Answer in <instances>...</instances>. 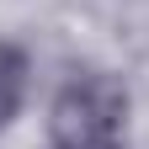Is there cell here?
Masks as SVG:
<instances>
[{"label": "cell", "mask_w": 149, "mask_h": 149, "mask_svg": "<svg viewBox=\"0 0 149 149\" xmlns=\"http://www.w3.org/2000/svg\"><path fill=\"white\" fill-rule=\"evenodd\" d=\"M27 53L16 43H0V128H11V117L27 101Z\"/></svg>", "instance_id": "obj_2"}, {"label": "cell", "mask_w": 149, "mask_h": 149, "mask_svg": "<svg viewBox=\"0 0 149 149\" xmlns=\"http://www.w3.org/2000/svg\"><path fill=\"white\" fill-rule=\"evenodd\" d=\"M48 149H128V91L101 69L69 74L48 107Z\"/></svg>", "instance_id": "obj_1"}]
</instances>
